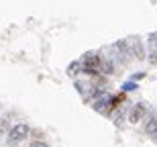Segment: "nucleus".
Masks as SVG:
<instances>
[{
  "label": "nucleus",
  "instance_id": "nucleus-1",
  "mask_svg": "<svg viewBox=\"0 0 157 147\" xmlns=\"http://www.w3.org/2000/svg\"><path fill=\"white\" fill-rule=\"evenodd\" d=\"M112 51L117 53V57L121 59V64H128L131 59H135L133 55V45H131V41H117L114 45H112Z\"/></svg>",
  "mask_w": 157,
  "mask_h": 147
},
{
  "label": "nucleus",
  "instance_id": "nucleus-2",
  "mask_svg": "<svg viewBox=\"0 0 157 147\" xmlns=\"http://www.w3.org/2000/svg\"><path fill=\"white\" fill-rule=\"evenodd\" d=\"M29 137V127L25 123H17L14 127H10V131H8V137H6V141L8 143H21V141H25Z\"/></svg>",
  "mask_w": 157,
  "mask_h": 147
},
{
  "label": "nucleus",
  "instance_id": "nucleus-3",
  "mask_svg": "<svg viewBox=\"0 0 157 147\" xmlns=\"http://www.w3.org/2000/svg\"><path fill=\"white\" fill-rule=\"evenodd\" d=\"M147 117V104L145 102H137V104L128 110V114H127V121L131 125H137V123H141L143 118Z\"/></svg>",
  "mask_w": 157,
  "mask_h": 147
},
{
  "label": "nucleus",
  "instance_id": "nucleus-4",
  "mask_svg": "<svg viewBox=\"0 0 157 147\" xmlns=\"http://www.w3.org/2000/svg\"><path fill=\"white\" fill-rule=\"evenodd\" d=\"M143 129H145L147 135L157 137V114H149V117L145 118V125H143Z\"/></svg>",
  "mask_w": 157,
  "mask_h": 147
},
{
  "label": "nucleus",
  "instance_id": "nucleus-5",
  "mask_svg": "<svg viewBox=\"0 0 157 147\" xmlns=\"http://www.w3.org/2000/svg\"><path fill=\"white\" fill-rule=\"evenodd\" d=\"M131 45H133V55H135V59H139V61L147 59L145 45H143V43H141V41H131Z\"/></svg>",
  "mask_w": 157,
  "mask_h": 147
},
{
  "label": "nucleus",
  "instance_id": "nucleus-6",
  "mask_svg": "<svg viewBox=\"0 0 157 147\" xmlns=\"http://www.w3.org/2000/svg\"><path fill=\"white\" fill-rule=\"evenodd\" d=\"M100 74H102V76H112V74H114V61H112V57H102Z\"/></svg>",
  "mask_w": 157,
  "mask_h": 147
},
{
  "label": "nucleus",
  "instance_id": "nucleus-7",
  "mask_svg": "<svg viewBox=\"0 0 157 147\" xmlns=\"http://www.w3.org/2000/svg\"><path fill=\"white\" fill-rule=\"evenodd\" d=\"M82 72H84V61H71V64L67 65V76L70 78L80 76Z\"/></svg>",
  "mask_w": 157,
  "mask_h": 147
},
{
  "label": "nucleus",
  "instance_id": "nucleus-8",
  "mask_svg": "<svg viewBox=\"0 0 157 147\" xmlns=\"http://www.w3.org/2000/svg\"><path fill=\"white\" fill-rule=\"evenodd\" d=\"M110 117H112V121H114L117 125H122V121H124V106H117V108L112 110Z\"/></svg>",
  "mask_w": 157,
  "mask_h": 147
},
{
  "label": "nucleus",
  "instance_id": "nucleus-9",
  "mask_svg": "<svg viewBox=\"0 0 157 147\" xmlns=\"http://www.w3.org/2000/svg\"><path fill=\"white\" fill-rule=\"evenodd\" d=\"M137 88H139V86H137V82H135V80H128V82H124V84L121 86L122 92H135Z\"/></svg>",
  "mask_w": 157,
  "mask_h": 147
},
{
  "label": "nucleus",
  "instance_id": "nucleus-10",
  "mask_svg": "<svg viewBox=\"0 0 157 147\" xmlns=\"http://www.w3.org/2000/svg\"><path fill=\"white\" fill-rule=\"evenodd\" d=\"M147 59H149V64H153V65L157 64V47H155V43H151V49H149Z\"/></svg>",
  "mask_w": 157,
  "mask_h": 147
},
{
  "label": "nucleus",
  "instance_id": "nucleus-11",
  "mask_svg": "<svg viewBox=\"0 0 157 147\" xmlns=\"http://www.w3.org/2000/svg\"><path fill=\"white\" fill-rule=\"evenodd\" d=\"M0 127H2V135L8 137V118L2 117V121H0Z\"/></svg>",
  "mask_w": 157,
  "mask_h": 147
},
{
  "label": "nucleus",
  "instance_id": "nucleus-12",
  "mask_svg": "<svg viewBox=\"0 0 157 147\" xmlns=\"http://www.w3.org/2000/svg\"><path fill=\"white\" fill-rule=\"evenodd\" d=\"M145 76H147L145 72H135L133 76H131V80H135V82H137V80H143V78H145Z\"/></svg>",
  "mask_w": 157,
  "mask_h": 147
},
{
  "label": "nucleus",
  "instance_id": "nucleus-13",
  "mask_svg": "<svg viewBox=\"0 0 157 147\" xmlns=\"http://www.w3.org/2000/svg\"><path fill=\"white\" fill-rule=\"evenodd\" d=\"M31 147H49V145H47V143H43V141H35Z\"/></svg>",
  "mask_w": 157,
  "mask_h": 147
}]
</instances>
